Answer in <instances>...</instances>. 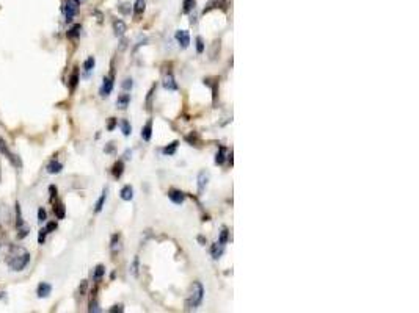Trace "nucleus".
<instances>
[{"instance_id": "f257e3e1", "label": "nucleus", "mask_w": 419, "mask_h": 313, "mask_svg": "<svg viewBox=\"0 0 419 313\" xmlns=\"http://www.w3.org/2000/svg\"><path fill=\"white\" fill-rule=\"evenodd\" d=\"M30 263V254L22 247H13V252L8 259V266L11 271H22Z\"/></svg>"}, {"instance_id": "f03ea898", "label": "nucleus", "mask_w": 419, "mask_h": 313, "mask_svg": "<svg viewBox=\"0 0 419 313\" xmlns=\"http://www.w3.org/2000/svg\"><path fill=\"white\" fill-rule=\"evenodd\" d=\"M203 299H204V288H203L201 282H195L193 283V290H192V295H190V298H188L187 302H185L187 310L198 308L201 305Z\"/></svg>"}, {"instance_id": "7ed1b4c3", "label": "nucleus", "mask_w": 419, "mask_h": 313, "mask_svg": "<svg viewBox=\"0 0 419 313\" xmlns=\"http://www.w3.org/2000/svg\"><path fill=\"white\" fill-rule=\"evenodd\" d=\"M79 5H80L79 0H66L65 7H63V11H65V17H66V22H71V20L74 19V16H76L77 11H79Z\"/></svg>"}, {"instance_id": "20e7f679", "label": "nucleus", "mask_w": 419, "mask_h": 313, "mask_svg": "<svg viewBox=\"0 0 419 313\" xmlns=\"http://www.w3.org/2000/svg\"><path fill=\"white\" fill-rule=\"evenodd\" d=\"M112 91H113V74H110L109 77H104L102 87H101V96L107 97Z\"/></svg>"}, {"instance_id": "39448f33", "label": "nucleus", "mask_w": 419, "mask_h": 313, "mask_svg": "<svg viewBox=\"0 0 419 313\" xmlns=\"http://www.w3.org/2000/svg\"><path fill=\"white\" fill-rule=\"evenodd\" d=\"M176 41L182 49H187L188 44H190V35H188L187 30H178L176 32Z\"/></svg>"}, {"instance_id": "423d86ee", "label": "nucleus", "mask_w": 419, "mask_h": 313, "mask_svg": "<svg viewBox=\"0 0 419 313\" xmlns=\"http://www.w3.org/2000/svg\"><path fill=\"white\" fill-rule=\"evenodd\" d=\"M0 152H2L4 155H7V158H8L11 163H16L17 166L20 164V163L17 161L16 155H13V154L10 152V149H8V146H7V143H5V139H4V138H0Z\"/></svg>"}, {"instance_id": "0eeeda50", "label": "nucleus", "mask_w": 419, "mask_h": 313, "mask_svg": "<svg viewBox=\"0 0 419 313\" xmlns=\"http://www.w3.org/2000/svg\"><path fill=\"white\" fill-rule=\"evenodd\" d=\"M163 87H165V90H168V91H176L178 90V83H176V80H175V77H173L171 72H168V74L165 75Z\"/></svg>"}, {"instance_id": "6e6552de", "label": "nucleus", "mask_w": 419, "mask_h": 313, "mask_svg": "<svg viewBox=\"0 0 419 313\" xmlns=\"http://www.w3.org/2000/svg\"><path fill=\"white\" fill-rule=\"evenodd\" d=\"M168 197H170V201L175 202L176 205H181V204H184V201H185V194H184L182 191H179V190H171V191L168 193Z\"/></svg>"}, {"instance_id": "1a4fd4ad", "label": "nucleus", "mask_w": 419, "mask_h": 313, "mask_svg": "<svg viewBox=\"0 0 419 313\" xmlns=\"http://www.w3.org/2000/svg\"><path fill=\"white\" fill-rule=\"evenodd\" d=\"M131 103V94H119L116 99V107L119 110H126Z\"/></svg>"}, {"instance_id": "9d476101", "label": "nucleus", "mask_w": 419, "mask_h": 313, "mask_svg": "<svg viewBox=\"0 0 419 313\" xmlns=\"http://www.w3.org/2000/svg\"><path fill=\"white\" fill-rule=\"evenodd\" d=\"M51 291H52V285L51 283H46V282H41L38 285V290H36V293L39 298H46L51 295Z\"/></svg>"}, {"instance_id": "9b49d317", "label": "nucleus", "mask_w": 419, "mask_h": 313, "mask_svg": "<svg viewBox=\"0 0 419 313\" xmlns=\"http://www.w3.org/2000/svg\"><path fill=\"white\" fill-rule=\"evenodd\" d=\"M151 136H153V121L150 119L148 122H146V124L143 125V129H141V138H143L144 141H150Z\"/></svg>"}, {"instance_id": "f8f14e48", "label": "nucleus", "mask_w": 419, "mask_h": 313, "mask_svg": "<svg viewBox=\"0 0 419 313\" xmlns=\"http://www.w3.org/2000/svg\"><path fill=\"white\" fill-rule=\"evenodd\" d=\"M126 30H128V27H126V24L122 22L121 19H115L113 20V32L116 36H122L126 33Z\"/></svg>"}, {"instance_id": "ddd939ff", "label": "nucleus", "mask_w": 419, "mask_h": 313, "mask_svg": "<svg viewBox=\"0 0 419 313\" xmlns=\"http://www.w3.org/2000/svg\"><path fill=\"white\" fill-rule=\"evenodd\" d=\"M121 199L122 201H132L134 199V188L131 185H126L122 186V190H121Z\"/></svg>"}, {"instance_id": "4468645a", "label": "nucleus", "mask_w": 419, "mask_h": 313, "mask_svg": "<svg viewBox=\"0 0 419 313\" xmlns=\"http://www.w3.org/2000/svg\"><path fill=\"white\" fill-rule=\"evenodd\" d=\"M207 182H209V174L204 173V171H201V173L198 174V191H200V193L204 191V188L207 186Z\"/></svg>"}, {"instance_id": "2eb2a0df", "label": "nucleus", "mask_w": 419, "mask_h": 313, "mask_svg": "<svg viewBox=\"0 0 419 313\" xmlns=\"http://www.w3.org/2000/svg\"><path fill=\"white\" fill-rule=\"evenodd\" d=\"M63 169V164L57 160H52L49 164H47V173L49 174H58L60 171Z\"/></svg>"}, {"instance_id": "dca6fc26", "label": "nucleus", "mask_w": 419, "mask_h": 313, "mask_svg": "<svg viewBox=\"0 0 419 313\" xmlns=\"http://www.w3.org/2000/svg\"><path fill=\"white\" fill-rule=\"evenodd\" d=\"M112 173H113V177H115V179H119V177L122 176V173H124V163H122L121 160L116 161V163L113 164Z\"/></svg>"}, {"instance_id": "f3484780", "label": "nucleus", "mask_w": 419, "mask_h": 313, "mask_svg": "<svg viewBox=\"0 0 419 313\" xmlns=\"http://www.w3.org/2000/svg\"><path fill=\"white\" fill-rule=\"evenodd\" d=\"M121 132H122L124 136H129L132 133V125H131V122L128 119H122L121 121Z\"/></svg>"}, {"instance_id": "a211bd4d", "label": "nucleus", "mask_w": 419, "mask_h": 313, "mask_svg": "<svg viewBox=\"0 0 419 313\" xmlns=\"http://www.w3.org/2000/svg\"><path fill=\"white\" fill-rule=\"evenodd\" d=\"M106 199H107V188L102 191L101 197H99V199H97V202H96V208H94V212H96V213H99V212L102 210L104 204H106Z\"/></svg>"}, {"instance_id": "6ab92c4d", "label": "nucleus", "mask_w": 419, "mask_h": 313, "mask_svg": "<svg viewBox=\"0 0 419 313\" xmlns=\"http://www.w3.org/2000/svg\"><path fill=\"white\" fill-rule=\"evenodd\" d=\"M223 244H220V243H215L214 246H212V249H211V252H212V257L217 260V259H220V255L223 254Z\"/></svg>"}, {"instance_id": "aec40b11", "label": "nucleus", "mask_w": 419, "mask_h": 313, "mask_svg": "<svg viewBox=\"0 0 419 313\" xmlns=\"http://www.w3.org/2000/svg\"><path fill=\"white\" fill-rule=\"evenodd\" d=\"M178 146H179V141H173L170 146H166V148L162 151L163 155H175V152H176V149H178Z\"/></svg>"}, {"instance_id": "412c9836", "label": "nucleus", "mask_w": 419, "mask_h": 313, "mask_svg": "<svg viewBox=\"0 0 419 313\" xmlns=\"http://www.w3.org/2000/svg\"><path fill=\"white\" fill-rule=\"evenodd\" d=\"M144 8H146V0H135V5H134V11H135V14H137V16L143 14Z\"/></svg>"}, {"instance_id": "4be33fe9", "label": "nucleus", "mask_w": 419, "mask_h": 313, "mask_svg": "<svg viewBox=\"0 0 419 313\" xmlns=\"http://www.w3.org/2000/svg\"><path fill=\"white\" fill-rule=\"evenodd\" d=\"M104 274H106V268H104L102 265H97L96 269H94V280L99 282L104 277Z\"/></svg>"}, {"instance_id": "5701e85b", "label": "nucleus", "mask_w": 419, "mask_h": 313, "mask_svg": "<svg viewBox=\"0 0 419 313\" xmlns=\"http://www.w3.org/2000/svg\"><path fill=\"white\" fill-rule=\"evenodd\" d=\"M225 158H226V149L221 146V148L218 149V152H217V155H215V163L217 164H223Z\"/></svg>"}, {"instance_id": "b1692460", "label": "nucleus", "mask_w": 419, "mask_h": 313, "mask_svg": "<svg viewBox=\"0 0 419 313\" xmlns=\"http://www.w3.org/2000/svg\"><path fill=\"white\" fill-rule=\"evenodd\" d=\"M54 212H55V215H57L58 219H63V218H65V205L57 204V205L54 207Z\"/></svg>"}, {"instance_id": "393cba45", "label": "nucleus", "mask_w": 419, "mask_h": 313, "mask_svg": "<svg viewBox=\"0 0 419 313\" xmlns=\"http://www.w3.org/2000/svg\"><path fill=\"white\" fill-rule=\"evenodd\" d=\"M14 210H16V225L20 227L24 221H22V215H20V205H19V202H16Z\"/></svg>"}, {"instance_id": "a878e982", "label": "nucleus", "mask_w": 419, "mask_h": 313, "mask_svg": "<svg viewBox=\"0 0 419 313\" xmlns=\"http://www.w3.org/2000/svg\"><path fill=\"white\" fill-rule=\"evenodd\" d=\"M94 63H96L94 58H93V56H88V60H87L85 63H83V69H85L87 72H91L93 68H94Z\"/></svg>"}, {"instance_id": "bb28decb", "label": "nucleus", "mask_w": 419, "mask_h": 313, "mask_svg": "<svg viewBox=\"0 0 419 313\" xmlns=\"http://www.w3.org/2000/svg\"><path fill=\"white\" fill-rule=\"evenodd\" d=\"M138 263H140V260H138V257H135L134 262H132V265H131V274H132L134 277L138 276Z\"/></svg>"}, {"instance_id": "cd10ccee", "label": "nucleus", "mask_w": 419, "mask_h": 313, "mask_svg": "<svg viewBox=\"0 0 419 313\" xmlns=\"http://www.w3.org/2000/svg\"><path fill=\"white\" fill-rule=\"evenodd\" d=\"M77 81H79V71L76 68L74 72H72V75H71V90H74L77 87Z\"/></svg>"}, {"instance_id": "c85d7f7f", "label": "nucleus", "mask_w": 419, "mask_h": 313, "mask_svg": "<svg viewBox=\"0 0 419 313\" xmlns=\"http://www.w3.org/2000/svg\"><path fill=\"white\" fill-rule=\"evenodd\" d=\"M80 30H82L80 25H74V27L68 32V36H69V38H77V36L80 35Z\"/></svg>"}, {"instance_id": "c756f323", "label": "nucleus", "mask_w": 419, "mask_h": 313, "mask_svg": "<svg viewBox=\"0 0 419 313\" xmlns=\"http://www.w3.org/2000/svg\"><path fill=\"white\" fill-rule=\"evenodd\" d=\"M226 241H228V229H226V227H223V229H221V234H220V240H218V243L225 246V244H226Z\"/></svg>"}, {"instance_id": "7c9ffc66", "label": "nucleus", "mask_w": 419, "mask_h": 313, "mask_svg": "<svg viewBox=\"0 0 419 313\" xmlns=\"http://www.w3.org/2000/svg\"><path fill=\"white\" fill-rule=\"evenodd\" d=\"M193 4H195V0H184V13H190Z\"/></svg>"}, {"instance_id": "2f4dec72", "label": "nucleus", "mask_w": 419, "mask_h": 313, "mask_svg": "<svg viewBox=\"0 0 419 313\" xmlns=\"http://www.w3.org/2000/svg\"><path fill=\"white\" fill-rule=\"evenodd\" d=\"M196 52H198V53H203V52H204V43H203V39H201L200 36L196 38Z\"/></svg>"}, {"instance_id": "473e14b6", "label": "nucleus", "mask_w": 419, "mask_h": 313, "mask_svg": "<svg viewBox=\"0 0 419 313\" xmlns=\"http://www.w3.org/2000/svg\"><path fill=\"white\" fill-rule=\"evenodd\" d=\"M132 87H134L132 78H126V80L122 81V88H124V90H131Z\"/></svg>"}, {"instance_id": "72a5a7b5", "label": "nucleus", "mask_w": 419, "mask_h": 313, "mask_svg": "<svg viewBox=\"0 0 419 313\" xmlns=\"http://www.w3.org/2000/svg\"><path fill=\"white\" fill-rule=\"evenodd\" d=\"M46 235H47V231H46V229H41V231H39V237H38V241H39L41 244L44 243V240H46Z\"/></svg>"}, {"instance_id": "f704fd0d", "label": "nucleus", "mask_w": 419, "mask_h": 313, "mask_svg": "<svg viewBox=\"0 0 419 313\" xmlns=\"http://www.w3.org/2000/svg\"><path fill=\"white\" fill-rule=\"evenodd\" d=\"M154 93H156V87H153L151 91L148 93V100H146V105H148V108H151V99H153Z\"/></svg>"}, {"instance_id": "c9c22d12", "label": "nucleus", "mask_w": 419, "mask_h": 313, "mask_svg": "<svg viewBox=\"0 0 419 313\" xmlns=\"http://www.w3.org/2000/svg\"><path fill=\"white\" fill-rule=\"evenodd\" d=\"M38 218H39V221H46L47 215L44 212V208H39V210H38Z\"/></svg>"}, {"instance_id": "e433bc0d", "label": "nucleus", "mask_w": 419, "mask_h": 313, "mask_svg": "<svg viewBox=\"0 0 419 313\" xmlns=\"http://www.w3.org/2000/svg\"><path fill=\"white\" fill-rule=\"evenodd\" d=\"M115 127H116V119H115V118H110V119H109V125H107V129H109V130H113Z\"/></svg>"}, {"instance_id": "4c0bfd02", "label": "nucleus", "mask_w": 419, "mask_h": 313, "mask_svg": "<svg viewBox=\"0 0 419 313\" xmlns=\"http://www.w3.org/2000/svg\"><path fill=\"white\" fill-rule=\"evenodd\" d=\"M129 7H131V5H128V4H126V5H121V7H119V11L124 13V14H129V13H131V8H129Z\"/></svg>"}, {"instance_id": "58836bf2", "label": "nucleus", "mask_w": 419, "mask_h": 313, "mask_svg": "<svg viewBox=\"0 0 419 313\" xmlns=\"http://www.w3.org/2000/svg\"><path fill=\"white\" fill-rule=\"evenodd\" d=\"M55 229H57V222H49L47 227H46V231H47V234H49V232L55 231Z\"/></svg>"}, {"instance_id": "ea45409f", "label": "nucleus", "mask_w": 419, "mask_h": 313, "mask_svg": "<svg viewBox=\"0 0 419 313\" xmlns=\"http://www.w3.org/2000/svg\"><path fill=\"white\" fill-rule=\"evenodd\" d=\"M90 311H101V308H97V302L93 301L91 305H90Z\"/></svg>"}, {"instance_id": "a19ab883", "label": "nucleus", "mask_w": 419, "mask_h": 313, "mask_svg": "<svg viewBox=\"0 0 419 313\" xmlns=\"http://www.w3.org/2000/svg\"><path fill=\"white\" fill-rule=\"evenodd\" d=\"M110 311H122V305H115L113 308H110Z\"/></svg>"}, {"instance_id": "79ce46f5", "label": "nucleus", "mask_w": 419, "mask_h": 313, "mask_svg": "<svg viewBox=\"0 0 419 313\" xmlns=\"http://www.w3.org/2000/svg\"><path fill=\"white\" fill-rule=\"evenodd\" d=\"M112 151H113V144H112V143H109V146L106 148V152H112Z\"/></svg>"}]
</instances>
